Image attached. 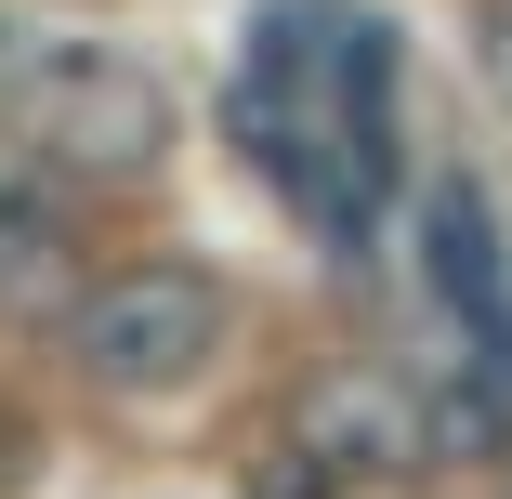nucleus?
Returning a JSON list of instances; mask_svg holds the SVG:
<instances>
[{
    "label": "nucleus",
    "instance_id": "obj_2",
    "mask_svg": "<svg viewBox=\"0 0 512 499\" xmlns=\"http://www.w3.org/2000/svg\"><path fill=\"white\" fill-rule=\"evenodd\" d=\"M66 355H79L92 394H184L224 355V289L184 276V263H132L66 316Z\"/></svg>",
    "mask_w": 512,
    "mask_h": 499
},
{
    "label": "nucleus",
    "instance_id": "obj_3",
    "mask_svg": "<svg viewBox=\"0 0 512 499\" xmlns=\"http://www.w3.org/2000/svg\"><path fill=\"white\" fill-rule=\"evenodd\" d=\"M302 447H316L342 486H407V473H434V434H421V394H407L394 368H329L316 394H302Z\"/></svg>",
    "mask_w": 512,
    "mask_h": 499
},
{
    "label": "nucleus",
    "instance_id": "obj_5",
    "mask_svg": "<svg viewBox=\"0 0 512 499\" xmlns=\"http://www.w3.org/2000/svg\"><path fill=\"white\" fill-rule=\"evenodd\" d=\"M66 250H79V224H66V171L0 158V303L53 289V276H66Z\"/></svg>",
    "mask_w": 512,
    "mask_h": 499
},
{
    "label": "nucleus",
    "instance_id": "obj_6",
    "mask_svg": "<svg viewBox=\"0 0 512 499\" xmlns=\"http://www.w3.org/2000/svg\"><path fill=\"white\" fill-rule=\"evenodd\" d=\"M421 434H434V460H499L512 447V355L473 342V381L421 394Z\"/></svg>",
    "mask_w": 512,
    "mask_h": 499
},
{
    "label": "nucleus",
    "instance_id": "obj_1",
    "mask_svg": "<svg viewBox=\"0 0 512 499\" xmlns=\"http://www.w3.org/2000/svg\"><path fill=\"white\" fill-rule=\"evenodd\" d=\"M0 119H14V145L66 184H145L171 158V92L106 53V40H66V53H27L14 92H0Z\"/></svg>",
    "mask_w": 512,
    "mask_h": 499
},
{
    "label": "nucleus",
    "instance_id": "obj_4",
    "mask_svg": "<svg viewBox=\"0 0 512 499\" xmlns=\"http://www.w3.org/2000/svg\"><path fill=\"white\" fill-rule=\"evenodd\" d=\"M421 263H434V289L460 303V329H473L486 355H512V276H499V224H486V197H473L460 171L421 197Z\"/></svg>",
    "mask_w": 512,
    "mask_h": 499
},
{
    "label": "nucleus",
    "instance_id": "obj_8",
    "mask_svg": "<svg viewBox=\"0 0 512 499\" xmlns=\"http://www.w3.org/2000/svg\"><path fill=\"white\" fill-rule=\"evenodd\" d=\"M486 92H499V106H512V0H499V14H486Z\"/></svg>",
    "mask_w": 512,
    "mask_h": 499
},
{
    "label": "nucleus",
    "instance_id": "obj_7",
    "mask_svg": "<svg viewBox=\"0 0 512 499\" xmlns=\"http://www.w3.org/2000/svg\"><path fill=\"white\" fill-rule=\"evenodd\" d=\"M250 499H342V473H329L316 447H302V434H289L276 460H250Z\"/></svg>",
    "mask_w": 512,
    "mask_h": 499
}]
</instances>
